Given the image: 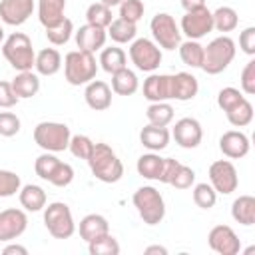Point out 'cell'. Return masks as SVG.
Instances as JSON below:
<instances>
[{"label": "cell", "instance_id": "44", "mask_svg": "<svg viewBox=\"0 0 255 255\" xmlns=\"http://www.w3.org/2000/svg\"><path fill=\"white\" fill-rule=\"evenodd\" d=\"M245 96L237 90V88H223V90H219V94H217V106L223 110V112H229L231 108H235L241 100H243Z\"/></svg>", "mask_w": 255, "mask_h": 255}, {"label": "cell", "instance_id": "7", "mask_svg": "<svg viewBox=\"0 0 255 255\" xmlns=\"http://www.w3.org/2000/svg\"><path fill=\"white\" fill-rule=\"evenodd\" d=\"M44 225L54 239H70L76 231L72 209L64 201H54L44 209Z\"/></svg>", "mask_w": 255, "mask_h": 255}, {"label": "cell", "instance_id": "36", "mask_svg": "<svg viewBox=\"0 0 255 255\" xmlns=\"http://www.w3.org/2000/svg\"><path fill=\"white\" fill-rule=\"evenodd\" d=\"M225 114H227V120H229L231 126H235V128H245V126H249L251 120H253V106H251V102H249L247 98H243L235 108H231V110L225 112Z\"/></svg>", "mask_w": 255, "mask_h": 255}, {"label": "cell", "instance_id": "41", "mask_svg": "<svg viewBox=\"0 0 255 255\" xmlns=\"http://www.w3.org/2000/svg\"><path fill=\"white\" fill-rule=\"evenodd\" d=\"M58 163H60V159H58L52 151H44L42 155L36 157V161H34V171H36L38 177H42V179L48 181L50 175H52V171L56 169Z\"/></svg>", "mask_w": 255, "mask_h": 255}, {"label": "cell", "instance_id": "43", "mask_svg": "<svg viewBox=\"0 0 255 255\" xmlns=\"http://www.w3.org/2000/svg\"><path fill=\"white\" fill-rule=\"evenodd\" d=\"M143 10H145V6L141 0H124L120 4V18L137 24L143 16Z\"/></svg>", "mask_w": 255, "mask_h": 255}, {"label": "cell", "instance_id": "20", "mask_svg": "<svg viewBox=\"0 0 255 255\" xmlns=\"http://www.w3.org/2000/svg\"><path fill=\"white\" fill-rule=\"evenodd\" d=\"M143 98L149 102L171 100V76L169 74H151L143 82Z\"/></svg>", "mask_w": 255, "mask_h": 255}, {"label": "cell", "instance_id": "49", "mask_svg": "<svg viewBox=\"0 0 255 255\" xmlns=\"http://www.w3.org/2000/svg\"><path fill=\"white\" fill-rule=\"evenodd\" d=\"M179 161L177 159H173V157H163V165H161V173H159V179L157 181H161V183H171V179L175 177V173H177V169H179Z\"/></svg>", "mask_w": 255, "mask_h": 255}, {"label": "cell", "instance_id": "18", "mask_svg": "<svg viewBox=\"0 0 255 255\" xmlns=\"http://www.w3.org/2000/svg\"><path fill=\"white\" fill-rule=\"evenodd\" d=\"M84 98H86V104L96 110V112H104L112 106V88L102 82V80H92L86 84V92H84Z\"/></svg>", "mask_w": 255, "mask_h": 255}, {"label": "cell", "instance_id": "56", "mask_svg": "<svg viewBox=\"0 0 255 255\" xmlns=\"http://www.w3.org/2000/svg\"><path fill=\"white\" fill-rule=\"evenodd\" d=\"M4 40V28H2V24H0V42Z\"/></svg>", "mask_w": 255, "mask_h": 255}, {"label": "cell", "instance_id": "4", "mask_svg": "<svg viewBox=\"0 0 255 255\" xmlns=\"http://www.w3.org/2000/svg\"><path fill=\"white\" fill-rule=\"evenodd\" d=\"M98 74V64L94 54L82 52V50H72L64 58V76L68 84L72 86H84L92 82Z\"/></svg>", "mask_w": 255, "mask_h": 255}, {"label": "cell", "instance_id": "30", "mask_svg": "<svg viewBox=\"0 0 255 255\" xmlns=\"http://www.w3.org/2000/svg\"><path fill=\"white\" fill-rule=\"evenodd\" d=\"M100 64H102V68H104L108 74H114V72L126 68L128 56H126V52H124L122 48L110 46V48H104V50H102V54H100Z\"/></svg>", "mask_w": 255, "mask_h": 255}, {"label": "cell", "instance_id": "54", "mask_svg": "<svg viewBox=\"0 0 255 255\" xmlns=\"http://www.w3.org/2000/svg\"><path fill=\"white\" fill-rule=\"evenodd\" d=\"M143 253H145V255H153V253H157V255H167V249L161 247V245H149V247L143 249Z\"/></svg>", "mask_w": 255, "mask_h": 255}, {"label": "cell", "instance_id": "21", "mask_svg": "<svg viewBox=\"0 0 255 255\" xmlns=\"http://www.w3.org/2000/svg\"><path fill=\"white\" fill-rule=\"evenodd\" d=\"M169 129L167 128H161V126H151L147 124L145 128H141L139 131V141L143 147H147L149 151H161L167 147L169 143Z\"/></svg>", "mask_w": 255, "mask_h": 255}, {"label": "cell", "instance_id": "24", "mask_svg": "<svg viewBox=\"0 0 255 255\" xmlns=\"http://www.w3.org/2000/svg\"><path fill=\"white\" fill-rule=\"evenodd\" d=\"M78 231H80V237L88 243V241H92V239H96V237H100L104 233H110V223H108V219L104 215L90 213L80 221Z\"/></svg>", "mask_w": 255, "mask_h": 255}, {"label": "cell", "instance_id": "32", "mask_svg": "<svg viewBox=\"0 0 255 255\" xmlns=\"http://www.w3.org/2000/svg\"><path fill=\"white\" fill-rule=\"evenodd\" d=\"M161 165H163V157H159L155 151L151 153H143L137 163H135V169L141 177L145 179H159V173H161Z\"/></svg>", "mask_w": 255, "mask_h": 255}, {"label": "cell", "instance_id": "48", "mask_svg": "<svg viewBox=\"0 0 255 255\" xmlns=\"http://www.w3.org/2000/svg\"><path fill=\"white\" fill-rule=\"evenodd\" d=\"M241 90L243 94L247 96H253L255 94V60H249L245 64V68L241 70Z\"/></svg>", "mask_w": 255, "mask_h": 255}, {"label": "cell", "instance_id": "14", "mask_svg": "<svg viewBox=\"0 0 255 255\" xmlns=\"http://www.w3.org/2000/svg\"><path fill=\"white\" fill-rule=\"evenodd\" d=\"M28 227V217L22 209L10 207L0 211V241H14L18 239Z\"/></svg>", "mask_w": 255, "mask_h": 255}, {"label": "cell", "instance_id": "17", "mask_svg": "<svg viewBox=\"0 0 255 255\" xmlns=\"http://www.w3.org/2000/svg\"><path fill=\"white\" fill-rule=\"evenodd\" d=\"M106 38H108L106 28H98L92 24H84L76 30V44H78V50H82V52L94 54V52L102 50L106 44Z\"/></svg>", "mask_w": 255, "mask_h": 255}, {"label": "cell", "instance_id": "1", "mask_svg": "<svg viewBox=\"0 0 255 255\" xmlns=\"http://www.w3.org/2000/svg\"><path fill=\"white\" fill-rule=\"evenodd\" d=\"M86 161L94 177L104 183H116L124 175V163L108 143H94V149Z\"/></svg>", "mask_w": 255, "mask_h": 255}, {"label": "cell", "instance_id": "38", "mask_svg": "<svg viewBox=\"0 0 255 255\" xmlns=\"http://www.w3.org/2000/svg\"><path fill=\"white\" fill-rule=\"evenodd\" d=\"M74 34V24L70 18H64L60 24L52 26V28H46V38L50 44L54 46H64Z\"/></svg>", "mask_w": 255, "mask_h": 255}, {"label": "cell", "instance_id": "37", "mask_svg": "<svg viewBox=\"0 0 255 255\" xmlns=\"http://www.w3.org/2000/svg\"><path fill=\"white\" fill-rule=\"evenodd\" d=\"M86 20H88V24H92V26H98V28H108L110 24H112V8L110 6H106V4H102V2H94V4H90L88 6V10H86Z\"/></svg>", "mask_w": 255, "mask_h": 255}, {"label": "cell", "instance_id": "39", "mask_svg": "<svg viewBox=\"0 0 255 255\" xmlns=\"http://www.w3.org/2000/svg\"><path fill=\"white\" fill-rule=\"evenodd\" d=\"M217 201V191L211 187V183H197L193 187V203L201 209H211Z\"/></svg>", "mask_w": 255, "mask_h": 255}, {"label": "cell", "instance_id": "15", "mask_svg": "<svg viewBox=\"0 0 255 255\" xmlns=\"http://www.w3.org/2000/svg\"><path fill=\"white\" fill-rule=\"evenodd\" d=\"M34 12V0H0V20L8 26H22Z\"/></svg>", "mask_w": 255, "mask_h": 255}, {"label": "cell", "instance_id": "47", "mask_svg": "<svg viewBox=\"0 0 255 255\" xmlns=\"http://www.w3.org/2000/svg\"><path fill=\"white\" fill-rule=\"evenodd\" d=\"M193 181H195V171L189 167V165H179V169H177V173H175V177L171 179V183L169 185H173V187H177V189H189L191 185H193Z\"/></svg>", "mask_w": 255, "mask_h": 255}, {"label": "cell", "instance_id": "45", "mask_svg": "<svg viewBox=\"0 0 255 255\" xmlns=\"http://www.w3.org/2000/svg\"><path fill=\"white\" fill-rule=\"evenodd\" d=\"M72 179H74V167H72L70 163L60 161V163L56 165V169L52 171V175H50L48 181H50L52 185H56V187H66V185L72 183Z\"/></svg>", "mask_w": 255, "mask_h": 255}, {"label": "cell", "instance_id": "25", "mask_svg": "<svg viewBox=\"0 0 255 255\" xmlns=\"http://www.w3.org/2000/svg\"><path fill=\"white\" fill-rule=\"evenodd\" d=\"M139 88V80L135 72H131L128 66L112 74V92L118 96H133Z\"/></svg>", "mask_w": 255, "mask_h": 255}, {"label": "cell", "instance_id": "28", "mask_svg": "<svg viewBox=\"0 0 255 255\" xmlns=\"http://www.w3.org/2000/svg\"><path fill=\"white\" fill-rule=\"evenodd\" d=\"M231 217L241 225L255 223V197L253 195H239L231 203Z\"/></svg>", "mask_w": 255, "mask_h": 255}, {"label": "cell", "instance_id": "27", "mask_svg": "<svg viewBox=\"0 0 255 255\" xmlns=\"http://www.w3.org/2000/svg\"><path fill=\"white\" fill-rule=\"evenodd\" d=\"M18 199H20V205L26 211H40V209L46 207V191L40 185H34V183H28V185L20 187Z\"/></svg>", "mask_w": 255, "mask_h": 255}, {"label": "cell", "instance_id": "53", "mask_svg": "<svg viewBox=\"0 0 255 255\" xmlns=\"http://www.w3.org/2000/svg\"><path fill=\"white\" fill-rule=\"evenodd\" d=\"M181 6H183L185 12H189V10L203 8V6H205V0H181Z\"/></svg>", "mask_w": 255, "mask_h": 255}, {"label": "cell", "instance_id": "42", "mask_svg": "<svg viewBox=\"0 0 255 255\" xmlns=\"http://www.w3.org/2000/svg\"><path fill=\"white\" fill-rule=\"evenodd\" d=\"M22 181L20 175L8 169H0V197H12L20 191Z\"/></svg>", "mask_w": 255, "mask_h": 255}, {"label": "cell", "instance_id": "11", "mask_svg": "<svg viewBox=\"0 0 255 255\" xmlns=\"http://www.w3.org/2000/svg\"><path fill=\"white\" fill-rule=\"evenodd\" d=\"M213 30V16L211 10L207 6L197 8V10H189L185 12V16L181 18V34H185L189 40H199L203 36H207Z\"/></svg>", "mask_w": 255, "mask_h": 255}, {"label": "cell", "instance_id": "5", "mask_svg": "<svg viewBox=\"0 0 255 255\" xmlns=\"http://www.w3.org/2000/svg\"><path fill=\"white\" fill-rule=\"evenodd\" d=\"M133 207L137 209L139 217L143 219V223L147 225H157L163 221L165 217V203H163V197L161 193L151 187V185H143V187H137L133 197Z\"/></svg>", "mask_w": 255, "mask_h": 255}, {"label": "cell", "instance_id": "40", "mask_svg": "<svg viewBox=\"0 0 255 255\" xmlns=\"http://www.w3.org/2000/svg\"><path fill=\"white\" fill-rule=\"evenodd\" d=\"M68 149L72 151L74 157H78V159H88L90 153H92V149H94V141H92L88 135H84V133H76V135L70 137Z\"/></svg>", "mask_w": 255, "mask_h": 255}, {"label": "cell", "instance_id": "10", "mask_svg": "<svg viewBox=\"0 0 255 255\" xmlns=\"http://www.w3.org/2000/svg\"><path fill=\"white\" fill-rule=\"evenodd\" d=\"M209 183L211 187L221 193V195H229L237 189L239 185V177H237V169L229 159H217L209 165Z\"/></svg>", "mask_w": 255, "mask_h": 255}, {"label": "cell", "instance_id": "19", "mask_svg": "<svg viewBox=\"0 0 255 255\" xmlns=\"http://www.w3.org/2000/svg\"><path fill=\"white\" fill-rule=\"evenodd\" d=\"M199 84L197 78L189 72H177L171 76V100L177 102H189L197 96Z\"/></svg>", "mask_w": 255, "mask_h": 255}, {"label": "cell", "instance_id": "35", "mask_svg": "<svg viewBox=\"0 0 255 255\" xmlns=\"http://www.w3.org/2000/svg\"><path fill=\"white\" fill-rule=\"evenodd\" d=\"M88 251H90V255H118L120 243L114 235L104 233V235L88 241Z\"/></svg>", "mask_w": 255, "mask_h": 255}, {"label": "cell", "instance_id": "29", "mask_svg": "<svg viewBox=\"0 0 255 255\" xmlns=\"http://www.w3.org/2000/svg\"><path fill=\"white\" fill-rule=\"evenodd\" d=\"M137 34V28L133 22H128L124 18H116L112 20V24L108 26V36L116 42V44H128L133 42Z\"/></svg>", "mask_w": 255, "mask_h": 255}, {"label": "cell", "instance_id": "8", "mask_svg": "<svg viewBox=\"0 0 255 255\" xmlns=\"http://www.w3.org/2000/svg\"><path fill=\"white\" fill-rule=\"evenodd\" d=\"M149 30L153 34L155 44L163 50H175L181 44V32L173 16H169L167 12H157L149 22Z\"/></svg>", "mask_w": 255, "mask_h": 255}, {"label": "cell", "instance_id": "23", "mask_svg": "<svg viewBox=\"0 0 255 255\" xmlns=\"http://www.w3.org/2000/svg\"><path fill=\"white\" fill-rule=\"evenodd\" d=\"M10 84H12L14 94L18 96V100L34 98V96L40 92V78H38L32 70H28V72H18L16 78H14Z\"/></svg>", "mask_w": 255, "mask_h": 255}, {"label": "cell", "instance_id": "34", "mask_svg": "<svg viewBox=\"0 0 255 255\" xmlns=\"http://www.w3.org/2000/svg\"><path fill=\"white\" fill-rule=\"evenodd\" d=\"M177 48H179V58H181V62L185 66L201 68V62H203V46L197 40H185Z\"/></svg>", "mask_w": 255, "mask_h": 255}, {"label": "cell", "instance_id": "3", "mask_svg": "<svg viewBox=\"0 0 255 255\" xmlns=\"http://www.w3.org/2000/svg\"><path fill=\"white\" fill-rule=\"evenodd\" d=\"M235 58V42L229 36H219L213 38L205 48H203V62L201 70L205 74H221Z\"/></svg>", "mask_w": 255, "mask_h": 255}, {"label": "cell", "instance_id": "31", "mask_svg": "<svg viewBox=\"0 0 255 255\" xmlns=\"http://www.w3.org/2000/svg\"><path fill=\"white\" fill-rule=\"evenodd\" d=\"M145 116L151 126L167 128L173 122V108L167 102H151L145 110Z\"/></svg>", "mask_w": 255, "mask_h": 255}, {"label": "cell", "instance_id": "52", "mask_svg": "<svg viewBox=\"0 0 255 255\" xmlns=\"http://www.w3.org/2000/svg\"><path fill=\"white\" fill-rule=\"evenodd\" d=\"M2 253H4V255H12V253L26 255V253H28V249H26V247H22V245H18V243H12V245H6Z\"/></svg>", "mask_w": 255, "mask_h": 255}, {"label": "cell", "instance_id": "55", "mask_svg": "<svg viewBox=\"0 0 255 255\" xmlns=\"http://www.w3.org/2000/svg\"><path fill=\"white\" fill-rule=\"evenodd\" d=\"M102 4H106V6H110V8H114V6H120L124 0H100Z\"/></svg>", "mask_w": 255, "mask_h": 255}, {"label": "cell", "instance_id": "9", "mask_svg": "<svg viewBox=\"0 0 255 255\" xmlns=\"http://www.w3.org/2000/svg\"><path fill=\"white\" fill-rule=\"evenodd\" d=\"M129 60L141 72H155L161 64V50L147 38H137L129 46Z\"/></svg>", "mask_w": 255, "mask_h": 255}, {"label": "cell", "instance_id": "22", "mask_svg": "<svg viewBox=\"0 0 255 255\" xmlns=\"http://www.w3.org/2000/svg\"><path fill=\"white\" fill-rule=\"evenodd\" d=\"M66 0H38V20L44 28H52L60 24L66 16Z\"/></svg>", "mask_w": 255, "mask_h": 255}, {"label": "cell", "instance_id": "16", "mask_svg": "<svg viewBox=\"0 0 255 255\" xmlns=\"http://www.w3.org/2000/svg\"><path fill=\"white\" fill-rule=\"evenodd\" d=\"M249 137L243 131L229 129L219 137V149L229 159H241L249 153Z\"/></svg>", "mask_w": 255, "mask_h": 255}, {"label": "cell", "instance_id": "26", "mask_svg": "<svg viewBox=\"0 0 255 255\" xmlns=\"http://www.w3.org/2000/svg\"><path fill=\"white\" fill-rule=\"evenodd\" d=\"M34 68L40 76H54L62 68V54L56 48H44L36 54Z\"/></svg>", "mask_w": 255, "mask_h": 255}, {"label": "cell", "instance_id": "46", "mask_svg": "<svg viewBox=\"0 0 255 255\" xmlns=\"http://www.w3.org/2000/svg\"><path fill=\"white\" fill-rule=\"evenodd\" d=\"M20 118L12 112H0V135L12 137L20 131Z\"/></svg>", "mask_w": 255, "mask_h": 255}, {"label": "cell", "instance_id": "33", "mask_svg": "<svg viewBox=\"0 0 255 255\" xmlns=\"http://www.w3.org/2000/svg\"><path fill=\"white\" fill-rule=\"evenodd\" d=\"M213 16V28L217 32H233L239 24V16L231 6H219L215 12H211Z\"/></svg>", "mask_w": 255, "mask_h": 255}, {"label": "cell", "instance_id": "12", "mask_svg": "<svg viewBox=\"0 0 255 255\" xmlns=\"http://www.w3.org/2000/svg\"><path fill=\"white\" fill-rule=\"evenodd\" d=\"M209 247L219 255H237L241 251V241L229 225H215L207 235Z\"/></svg>", "mask_w": 255, "mask_h": 255}, {"label": "cell", "instance_id": "50", "mask_svg": "<svg viewBox=\"0 0 255 255\" xmlns=\"http://www.w3.org/2000/svg\"><path fill=\"white\" fill-rule=\"evenodd\" d=\"M239 48H241L245 54H249V56L255 54V28H253V26L245 28V30L239 34Z\"/></svg>", "mask_w": 255, "mask_h": 255}, {"label": "cell", "instance_id": "6", "mask_svg": "<svg viewBox=\"0 0 255 255\" xmlns=\"http://www.w3.org/2000/svg\"><path fill=\"white\" fill-rule=\"evenodd\" d=\"M70 128L60 122H40L34 128V141L44 149V151H64L68 149L70 143Z\"/></svg>", "mask_w": 255, "mask_h": 255}, {"label": "cell", "instance_id": "2", "mask_svg": "<svg viewBox=\"0 0 255 255\" xmlns=\"http://www.w3.org/2000/svg\"><path fill=\"white\" fill-rule=\"evenodd\" d=\"M2 54L18 72H28L34 68L36 52L32 48V40L24 32H12L2 44Z\"/></svg>", "mask_w": 255, "mask_h": 255}, {"label": "cell", "instance_id": "51", "mask_svg": "<svg viewBox=\"0 0 255 255\" xmlns=\"http://www.w3.org/2000/svg\"><path fill=\"white\" fill-rule=\"evenodd\" d=\"M16 104H18V96L12 90V84L0 80V108H12Z\"/></svg>", "mask_w": 255, "mask_h": 255}, {"label": "cell", "instance_id": "13", "mask_svg": "<svg viewBox=\"0 0 255 255\" xmlns=\"http://www.w3.org/2000/svg\"><path fill=\"white\" fill-rule=\"evenodd\" d=\"M171 135H173V139L179 147L193 149L201 143L203 129H201V124L195 118H181V120L175 122L173 129H171Z\"/></svg>", "mask_w": 255, "mask_h": 255}]
</instances>
